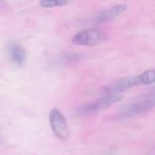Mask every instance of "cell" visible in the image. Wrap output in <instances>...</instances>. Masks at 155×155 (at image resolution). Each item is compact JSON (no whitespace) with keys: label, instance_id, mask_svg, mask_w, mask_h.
I'll list each match as a JSON object with an SVG mask.
<instances>
[{"label":"cell","instance_id":"1","mask_svg":"<svg viewBox=\"0 0 155 155\" xmlns=\"http://www.w3.org/2000/svg\"><path fill=\"white\" fill-rule=\"evenodd\" d=\"M106 39L103 33L94 28L79 30L71 39V42L76 45L94 46L101 43Z\"/></svg>","mask_w":155,"mask_h":155},{"label":"cell","instance_id":"2","mask_svg":"<svg viewBox=\"0 0 155 155\" xmlns=\"http://www.w3.org/2000/svg\"><path fill=\"white\" fill-rule=\"evenodd\" d=\"M49 122L55 136L62 141L69 137V128L65 117L57 108H53L49 114Z\"/></svg>","mask_w":155,"mask_h":155},{"label":"cell","instance_id":"3","mask_svg":"<svg viewBox=\"0 0 155 155\" xmlns=\"http://www.w3.org/2000/svg\"><path fill=\"white\" fill-rule=\"evenodd\" d=\"M123 98H124L123 95H120V94L104 95L103 97L93 101V102L88 103V104H86L81 107L78 110V113L82 115L95 113V112L109 107L112 104L117 103L118 101H122Z\"/></svg>","mask_w":155,"mask_h":155},{"label":"cell","instance_id":"4","mask_svg":"<svg viewBox=\"0 0 155 155\" xmlns=\"http://www.w3.org/2000/svg\"><path fill=\"white\" fill-rule=\"evenodd\" d=\"M137 86H140L138 76H130L103 87L101 93L104 95L119 94L120 92H125L130 88Z\"/></svg>","mask_w":155,"mask_h":155},{"label":"cell","instance_id":"5","mask_svg":"<svg viewBox=\"0 0 155 155\" xmlns=\"http://www.w3.org/2000/svg\"><path fill=\"white\" fill-rule=\"evenodd\" d=\"M155 107V96L149 97L136 101L126 107L122 112V115L126 117H133L135 115L147 112Z\"/></svg>","mask_w":155,"mask_h":155},{"label":"cell","instance_id":"6","mask_svg":"<svg viewBox=\"0 0 155 155\" xmlns=\"http://www.w3.org/2000/svg\"><path fill=\"white\" fill-rule=\"evenodd\" d=\"M9 58L11 61L18 67H23L27 61V54L24 48L15 42L9 43L8 47Z\"/></svg>","mask_w":155,"mask_h":155},{"label":"cell","instance_id":"7","mask_svg":"<svg viewBox=\"0 0 155 155\" xmlns=\"http://www.w3.org/2000/svg\"><path fill=\"white\" fill-rule=\"evenodd\" d=\"M126 8H127V5L126 4H120L109 8L105 9L102 11L97 17V21L99 23L106 22L121 15L126 10Z\"/></svg>","mask_w":155,"mask_h":155},{"label":"cell","instance_id":"8","mask_svg":"<svg viewBox=\"0 0 155 155\" xmlns=\"http://www.w3.org/2000/svg\"><path fill=\"white\" fill-rule=\"evenodd\" d=\"M140 86L150 85L155 83V69L147 70L138 75Z\"/></svg>","mask_w":155,"mask_h":155},{"label":"cell","instance_id":"9","mask_svg":"<svg viewBox=\"0 0 155 155\" xmlns=\"http://www.w3.org/2000/svg\"><path fill=\"white\" fill-rule=\"evenodd\" d=\"M71 0H40V5L43 8H55L65 5Z\"/></svg>","mask_w":155,"mask_h":155},{"label":"cell","instance_id":"10","mask_svg":"<svg viewBox=\"0 0 155 155\" xmlns=\"http://www.w3.org/2000/svg\"><path fill=\"white\" fill-rule=\"evenodd\" d=\"M4 3H5L4 0H0V8H2L3 5H4Z\"/></svg>","mask_w":155,"mask_h":155}]
</instances>
